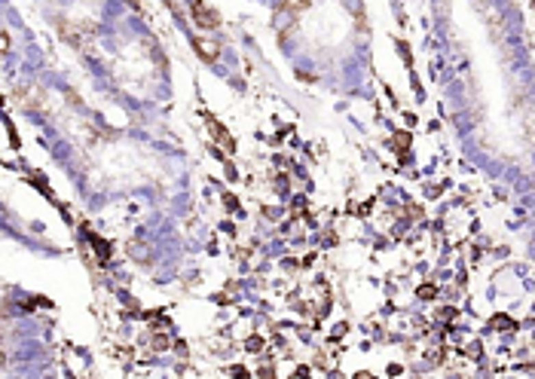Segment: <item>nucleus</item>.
Wrapping results in <instances>:
<instances>
[{"label": "nucleus", "instance_id": "nucleus-2", "mask_svg": "<svg viewBox=\"0 0 535 379\" xmlns=\"http://www.w3.org/2000/svg\"><path fill=\"white\" fill-rule=\"evenodd\" d=\"M303 10H306V0H285V3L276 10V16H272V25H276L278 34H288Z\"/></svg>", "mask_w": 535, "mask_h": 379}, {"label": "nucleus", "instance_id": "nucleus-11", "mask_svg": "<svg viewBox=\"0 0 535 379\" xmlns=\"http://www.w3.org/2000/svg\"><path fill=\"white\" fill-rule=\"evenodd\" d=\"M416 297H419V300H432V297H438V287H434V285H422L419 291H416Z\"/></svg>", "mask_w": 535, "mask_h": 379}, {"label": "nucleus", "instance_id": "nucleus-5", "mask_svg": "<svg viewBox=\"0 0 535 379\" xmlns=\"http://www.w3.org/2000/svg\"><path fill=\"white\" fill-rule=\"evenodd\" d=\"M205 122H208V132H211V138L218 141L220 147H224V150H236V138H233V135L224 129V122H218L211 114H205Z\"/></svg>", "mask_w": 535, "mask_h": 379}, {"label": "nucleus", "instance_id": "nucleus-6", "mask_svg": "<svg viewBox=\"0 0 535 379\" xmlns=\"http://www.w3.org/2000/svg\"><path fill=\"white\" fill-rule=\"evenodd\" d=\"M193 49L199 52L202 62H218L220 58V43L214 37H193Z\"/></svg>", "mask_w": 535, "mask_h": 379}, {"label": "nucleus", "instance_id": "nucleus-14", "mask_svg": "<svg viewBox=\"0 0 535 379\" xmlns=\"http://www.w3.org/2000/svg\"><path fill=\"white\" fill-rule=\"evenodd\" d=\"M230 374H233V376H242V379H245V376H248V370H245V367H233Z\"/></svg>", "mask_w": 535, "mask_h": 379}, {"label": "nucleus", "instance_id": "nucleus-1", "mask_svg": "<svg viewBox=\"0 0 535 379\" xmlns=\"http://www.w3.org/2000/svg\"><path fill=\"white\" fill-rule=\"evenodd\" d=\"M55 25H58L62 37L70 43V47H83L86 40H92L95 31H98L92 22H68V18H62V16L55 18Z\"/></svg>", "mask_w": 535, "mask_h": 379}, {"label": "nucleus", "instance_id": "nucleus-7", "mask_svg": "<svg viewBox=\"0 0 535 379\" xmlns=\"http://www.w3.org/2000/svg\"><path fill=\"white\" fill-rule=\"evenodd\" d=\"M486 328L489 330H495V333H508V330H517V322H514V318H508V315H493L486 322Z\"/></svg>", "mask_w": 535, "mask_h": 379}, {"label": "nucleus", "instance_id": "nucleus-12", "mask_svg": "<svg viewBox=\"0 0 535 379\" xmlns=\"http://www.w3.org/2000/svg\"><path fill=\"white\" fill-rule=\"evenodd\" d=\"M248 349H251V352L263 349V339H260V337H251V339H248Z\"/></svg>", "mask_w": 535, "mask_h": 379}, {"label": "nucleus", "instance_id": "nucleus-9", "mask_svg": "<svg viewBox=\"0 0 535 379\" xmlns=\"http://www.w3.org/2000/svg\"><path fill=\"white\" fill-rule=\"evenodd\" d=\"M340 3L349 10V16L355 18L358 25H364V3H361V0H340Z\"/></svg>", "mask_w": 535, "mask_h": 379}, {"label": "nucleus", "instance_id": "nucleus-13", "mask_svg": "<svg viewBox=\"0 0 535 379\" xmlns=\"http://www.w3.org/2000/svg\"><path fill=\"white\" fill-rule=\"evenodd\" d=\"M166 345H168V337H156L153 339V349H166Z\"/></svg>", "mask_w": 535, "mask_h": 379}, {"label": "nucleus", "instance_id": "nucleus-4", "mask_svg": "<svg viewBox=\"0 0 535 379\" xmlns=\"http://www.w3.org/2000/svg\"><path fill=\"white\" fill-rule=\"evenodd\" d=\"M16 101L22 104V107H28V110H37V107H43V92H40V86H34V83H18L16 86Z\"/></svg>", "mask_w": 535, "mask_h": 379}, {"label": "nucleus", "instance_id": "nucleus-3", "mask_svg": "<svg viewBox=\"0 0 535 379\" xmlns=\"http://www.w3.org/2000/svg\"><path fill=\"white\" fill-rule=\"evenodd\" d=\"M190 16H193V22L205 31H211V28L220 25V12L214 10V6H208L205 0H190Z\"/></svg>", "mask_w": 535, "mask_h": 379}, {"label": "nucleus", "instance_id": "nucleus-8", "mask_svg": "<svg viewBox=\"0 0 535 379\" xmlns=\"http://www.w3.org/2000/svg\"><path fill=\"white\" fill-rule=\"evenodd\" d=\"M410 141H413V135H407V132H395V135L389 138L391 147H395L397 153H401V159H407V147H410Z\"/></svg>", "mask_w": 535, "mask_h": 379}, {"label": "nucleus", "instance_id": "nucleus-10", "mask_svg": "<svg viewBox=\"0 0 535 379\" xmlns=\"http://www.w3.org/2000/svg\"><path fill=\"white\" fill-rule=\"evenodd\" d=\"M89 239H92V248H98V260H107V257H110V245H107V241H104V239H98L95 233H92V236H89Z\"/></svg>", "mask_w": 535, "mask_h": 379}]
</instances>
